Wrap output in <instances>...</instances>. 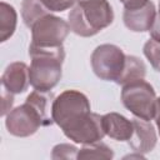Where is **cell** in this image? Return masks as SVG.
<instances>
[{
	"label": "cell",
	"instance_id": "603a6c76",
	"mask_svg": "<svg viewBox=\"0 0 160 160\" xmlns=\"http://www.w3.org/2000/svg\"><path fill=\"white\" fill-rule=\"evenodd\" d=\"M155 122L159 130V135H160V98H158V102H156V112H155Z\"/></svg>",
	"mask_w": 160,
	"mask_h": 160
},
{
	"label": "cell",
	"instance_id": "5b68a950",
	"mask_svg": "<svg viewBox=\"0 0 160 160\" xmlns=\"http://www.w3.org/2000/svg\"><path fill=\"white\" fill-rule=\"evenodd\" d=\"M126 55L124 51L112 44L99 45L91 54L90 62L92 71L98 78L105 81L118 82L124 66H125Z\"/></svg>",
	"mask_w": 160,
	"mask_h": 160
},
{
	"label": "cell",
	"instance_id": "44dd1931",
	"mask_svg": "<svg viewBox=\"0 0 160 160\" xmlns=\"http://www.w3.org/2000/svg\"><path fill=\"white\" fill-rule=\"evenodd\" d=\"M150 35L154 40L160 41V14H156V18L154 20L152 26L150 28Z\"/></svg>",
	"mask_w": 160,
	"mask_h": 160
},
{
	"label": "cell",
	"instance_id": "6da1fadb",
	"mask_svg": "<svg viewBox=\"0 0 160 160\" xmlns=\"http://www.w3.org/2000/svg\"><path fill=\"white\" fill-rule=\"evenodd\" d=\"M51 116L65 136L76 144L102 140V116L91 112L88 96L78 90H65L52 101Z\"/></svg>",
	"mask_w": 160,
	"mask_h": 160
},
{
	"label": "cell",
	"instance_id": "ba28073f",
	"mask_svg": "<svg viewBox=\"0 0 160 160\" xmlns=\"http://www.w3.org/2000/svg\"><path fill=\"white\" fill-rule=\"evenodd\" d=\"M132 124H134V131L131 138L128 140L130 148L139 154L150 152L155 148L158 141L154 125L150 121L139 118L134 119Z\"/></svg>",
	"mask_w": 160,
	"mask_h": 160
},
{
	"label": "cell",
	"instance_id": "30bf717a",
	"mask_svg": "<svg viewBox=\"0 0 160 160\" xmlns=\"http://www.w3.org/2000/svg\"><path fill=\"white\" fill-rule=\"evenodd\" d=\"M30 84L29 66L25 62L15 61L6 66L1 76V85L11 94L24 92Z\"/></svg>",
	"mask_w": 160,
	"mask_h": 160
},
{
	"label": "cell",
	"instance_id": "3957f363",
	"mask_svg": "<svg viewBox=\"0 0 160 160\" xmlns=\"http://www.w3.org/2000/svg\"><path fill=\"white\" fill-rule=\"evenodd\" d=\"M114 11L108 0H89L72 6L69 12V25L72 32L90 38L111 25Z\"/></svg>",
	"mask_w": 160,
	"mask_h": 160
},
{
	"label": "cell",
	"instance_id": "d4e9b609",
	"mask_svg": "<svg viewBox=\"0 0 160 160\" xmlns=\"http://www.w3.org/2000/svg\"><path fill=\"white\" fill-rule=\"evenodd\" d=\"M159 14H160V2H159Z\"/></svg>",
	"mask_w": 160,
	"mask_h": 160
},
{
	"label": "cell",
	"instance_id": "9a60e30c",
	"mask_svg": "<svg viewBox=\"0 0 160 160\" xmlns=\"http://www.w3.org/2000/svg\"><path fill=\"white\" fill-rule=\"evenodd\" d=\"M50 14V10L40 0H22L21 16L28 28H31L39 19Z\"/></svg>",
	"mask_w": 160,
	"mask_h": 160
},
{
	"label": "cell",
	"instance_id": "4fadbf2b",
	"mask_svg": "<svg viewBox=\"0 0 160 160\" xmlns=\"http://www.w3.org/2000/svg\"><path fill=\"white\" fill-rule=\"evenodd\" d=\"M18 24V14L14 6L1 1L0 2V41L4 42L15 32Z\"/></svg>",
	"mask_w": 160,
	"mask_h": 160
},
{
	"label": "cell",
	"instance_id": "8992f818",
	"mask_svg": "<svg viewBox=\"0 0 160 160\" xmlns=\"http://www.w3.org/2000/svg\"><path fill=\"white\" fill-rule=\"evenodd\" d=\"M31 44L36 46H60L70 32V25L61 18L48 14L31 28Z\"/></svg>",
	"mask_w": 160,
	"mask_h": 160
},
{
	"label": "cell",
	"instance_id": "7a4b0ae2",
	"mask_svg": "<svg viewBox=\"0 0 160 160\" xmlns=\"http://www.w3.org/2000/svg\"><path fill=\"white\" fill-rule=\"evenodd\" d=\"M29 66L30 85L36 90L50 91L61 79V66L65 59L64 46H36L30 44Z\"/></svg>",
	"mask_w": 160,
	"mask_h": 160
},
{
	"label": "cell",
	"instance_id": "7c38bea8",
	"mask_svg": "<svg viewBox=\"0 0 160 160\" xmlns=\"http://www.w3.org/2000/svg\"><path fill=\"white\" fill-rule=\"evenodd\" d=\"M26 102L32 105L38 112L41 115L44 120V126L51 125L54 122L52 116H51V108H52V101L54 96L50 91H42V90H34L31 94L28 95Z\"/></svg>",
	"mask_w": 160,
	"mask_h": 160
},
{
	"label": "cell",
	"instance_id": "7402d4cb",
	"mask_svg": "<svg viewBox=\"0 0 160 160\" xmlns=\"http://www.w3.org/2000/svg\"><path fill=\"white\" fill-rule=\"evenodd\" d=\"M149 0H120V2L125 6V9H136L144 6Z\"/></svg>",
	"mask_w": 160,
	"mask_h": 160
},
{
	"label": "cell",
	"instance_id": "9c48e42d",
	"mask_svg": "<svg viewBox=\"0 0 160 160\" xmlns=\"http://www.w3.org/2000/svg\"><path fill=\"white\" fill-rule=\"evenodd\" d=\"M156 18L155 5L151 1H148L144 6L136 9H125L122 20L125 26L135 32L149 31Z\"/></svg>",
	"mask_w": 160,
	"mask_h": 160
},
{
	"label": "cell",
	"instance_id": "ac0fdd59",
	"mask_svg": "<svg viewBox=\"0 0 160 160\" xmlns=\"http://www.w3.org/2000/svg\"><path fill=\"white\" fill-rule=\"evenodd\" d=\"M79 149L75 148L71 144H58L52 148L51 158L54 160H61V159H78Z\"/></svg>",
	"mask_w": 160,
	"mask_h": 160
},
{
	"label": "cell",
	"instance_id": "cb8c5ba5",
	"mask_svg": "<svg viewBox=\"0 0 160 160\" xmlns=\"http://www.w3.org/2000/svg\"><path fill=\"white\" fill-rule=\"evenodd\" d=\"M84 1H89V0H75L76 4H79V2H84Z\"/></svg>",
	"mask_w": 160,
	"mask_h": 160
},
{
	"label": "cell",
	"instance_id": "e0dca14e",
	"mask_svg": "<svg viewBox=\"0 0 160 160\" xmlns=\"http://www.w3.org/2000/svg\"><path fill=\"white\" fill-rule=\"evenodd\" d=\"M142 51L149 62L151 64V66L156 71H160V41H156L152 38L149 39L144 44Z\"/></svg>",
	"mask_w": 160,
	"mask_h": 160
},
{
	"label": "cell",
	"instance_id": "d6986e66",
	"mask_svg": "<svg viewBox=\"0 0 160 160\" xmlns=\"http://www.w3.org/2000/svg\"><path fill=\"white\" fill-rule=\"evenodd\" d=\"M50 11H64L74 6L75 0H40Z\"/></svg>",
	"mask_w": 160,
	"mask_h": 160
},
{
	"label": "cell",
	"instance_id": "5bb4252c",
	"mask_svg": "<svg viewBox=\"0 0 160 160\" xmlns=\"http://www.w3.org/2000/svg\"><path fill=\"white\" fill-rule=\"evenodd\" d=\"M145 74H146V68H145V64L142 62V60L134 55H126L122 74L116 84L122 86L125 84L144 79Z\"/></svg>",
	"mask_w": 160,
	"mask_h": 160
},
{
	"label": "cell",
	"instance_id": "277c9868",
	"mask_svg": "<svg viewBox=\"0 0 160 160\" xmlns=\"http://www.w3.org/2000/svg\"><path fill=\"white\" fill-rule=\"evenodd\" d=\"M121 101L135 118L146 121L155 118L158 98L154 88L144 79L122 85Z\"/></svg>",
	"mask_w": 160,
	"mask_h": 160
},
{
	"label": "cell",
	"instance_id": "52a82bcc",
	"mask_svg": "<svg viewBox=\"0 0 160 160\" xmlns=\"http://www.w3.org/2000/svg\"><path fill=\"white\" fill-rule=\"evenodd\" d=\"M5 126L9 134L18 138L34 135L40 126H44V120L38 110L29 102L10 110L5 119Z\"/></svg>",
	"mask_w": 160,
	"mask_h": 160
},
{
	"label": "cell",
	"instance_id": "ffe728a7",
	"mask_svg": "<svg viewBox=\"0 0 160 160\" xmlns=\"http://www.w3.org/2000/svg\"><path fill=\"white\" fill-rule=\"evenodd\" d=\"M14 104V94L9 92L6 89L2 88V92H1V115L6 116L8 112L11 110Z\"/></svg>",
	"mask_w": 160,
	"mask_h": 160
},
{
	"label": "cell",
	"instance_id": "2e32d148",
	"mask_svg": "<svg viewBox=\"0 0 160 160\" xmlns=\"http://www.w3.org/2000/svg\"><path fill=\"white\" fill-rule=\"evenodd\" d=\"M114 151L106 144L100 141L85 144L78 152V159H112Z\"/></svg>",
	"mask_w": 160,
	"mask_h": 160
},
{
	"label": "cell",
	"instance_id": "8fae6325",
	"mask_svg": "<svg viewBox=\"0 0 160 160\" xmlns=\"http://www.w3.org/2000/svg\"><path fill=\"white\" fill-rule=\"evenodd\" d=\"M102 128L105 135L118 141H126L134 131L132 120H129L119 112H109L102 115Z\"/></svg>",
	"mask_w": 160,
	"mask_h": 160
}]
</instances>
